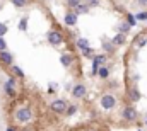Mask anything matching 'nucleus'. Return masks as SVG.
I'll list each match as a JSON object with an SVG mask.
<instances>
[{"label":"nucleus","instance_id":"obj_30","mask_svg":"<svg viewBox=\"0 0 147 131\" xmlns=\"http://www.w3.org/2000/svg\"><path fill=\"white\" fill-rule=\"evenodd\" d=\"M137 3H139L140 7H147V0H137Z\"/></svg>","mask_w":147,"mask_h":131},{"label":"nucleus","instance_id":"obj_8","mask_svg":"<svg viewBox=\"0 0 147 131\" xmlns=\"http://www.w3.org/2000/svg\"><path fill=\"white\" fill-rule=\"evenodd\" d=\"M0 61L3 63V65H14V55L12 53H9L7 49L5 51H0Z\"/></svg>","mask_w":147,"mask_h":131},{"label":"nucleus","instance_id":"obj_20","mask_svg":"<svg viewBox=\"0 0 147 131\" xmlns=\"http://www.w3.org/2000/svg\"><path fill=\"white\" fill-rule=\"evenodd\" d=\"M12 72H14V73H16V77H19V78H22V77H24V72H22L17 65H12Z\"/></svg>","mask_w":147,"mask_h":131},{"label":"nucleus","instance_id":"obj_34","mask_svg":"<svg viewBox=\"0 0 147 131\" xmlns=\"http://www.w3.org/2000/svg\"><path fill=\"white\" fill-rule=\"evenodd\" d=\"M22 131H31V130H26V128H24V130H22Z\"/></svg>","mask_w":147,"mask_h":131},{"label":"nucleus","instance_id":"obj_2","mask_svg":"<svg viewBox=\"0 0 147 131\" xmlns=\"http://www.w3.org/2000/svg\"><path fill=\"white\" fill-rule=\"evenodd\" d=\"M137 118H139V112H137V109H135L134 106L123 107V111H121V119H125V121H128V123H134V121H137Z\"/></svg>","mask_w":147,"mask_h":131},{"label":"nucleus","instance_id":"obj_24","mask_svg":"<svg viewBox=\"0 0 147 131\" xmlns=\"http://www.w3.org/2000/svg\"><path fill=\"white\" fill-rule=\"evenodd\" d=\"M77 112V106H69L67 107V116H74Z\"/></svg>","mask_w":147,"mask_h":131},{"label":"nucleus","instance_id":"obj_32","mask_svg":"<svg viewBox=\"0 0 147 131\" xmlns=\"http://www.w3.org/2000/svg\"><path fill=\"white\" fill-rule=\"evenodd\" d=\"M7 131H16L14 128H7Z\"/></svg>","mask_w":147,"mask_h":131},{"label":"nucleus","instance_id":"obj_11","mask_svg":"<svg viewBox=\"0 0 147 131\" xmlns=\"http://www.w3.org/2000/svg\"><path fill=\"white\" fill-rule=\"evenodd\" d=\"M128 97L132 102H137L139 99H140V92H139V89L137 87H132V89H128Z\"/></svg>","mask_w":147,"mask_h":131},{"label":"nucleus","instance_id":"obj_15","mask_svg":"<svg viewBox=\"0 0 147 131\" xmlns=\"http://www.w3.org/2000/svg\"><path fill=\"white\" fill-rule=\"evenodd\" d=\"M89 9H91V7H89L87 3H80V5L75 9V14H77V15H79V14H87V12H89Z\"/></svg>","mask_w":147,"mask_h":131},{"label":"nucleus","instance_id":"obj_35","mask_svg":"<svg viewBox=\"0 0 147 131\" xmlns=\"http://www.w3.org/2000/svg\"><path fill=\"white\" fill-rule=\"evenodd\" d=\"M86 2H89V0H86Z\"/></svg>","mask_w":147,"mask_h":131},{"label":"nucleus","instance_id":"obj_13","mask_svg":"<svg viewBox=\"0 0 147 131\" xmlns=\"http://www.w3.org/2000/svg\"><path fill=\"white\" fill-rule=\"evenodd\" d=\"M125 39H127V37H125V34L118 33L116 36H115V37H113V39H111V43H113L115 46H121V44L125 43Z\"/></svg>","mask_w":147,"mask_h":131},{"label":"nucleus","instance_id":"obj_17","mask_svg":"<svg viewBox=\"0 0 147 131\" xmlns=\"http://www.w3.org/2000/svg\"><path fill=\"white\" fill-rule=\"evenodd\" d=\"M115 48H116V46H115L111 41H105V43H103V49H105V51H108V53H113V51H115Z\"/></svg>","mask_w":147,"mask_h":131},{"label":"nucleus","instance_id":"obj_25","mask_svg":"<svg viewBox=\"0 0 147 131\" xmlns=\"http://www.w3.org/2000/svg\"><path fill=\"white\" fill-rule=\"evenodd\" d=\"M5 34H7V24L0 22V37H3Z\"/></svg>","mask_w":147,"mask_h":131},{"label":"nucleus","instance_id":"obj_33","mask_svg":"<svg viewBox=\"0 0 147 131\" xmlns=\"http://www.w3.org/2000/svg\"><path fill=\"white\" fill-rule=\"evenodd\" d=\"M2 7H3V3H0V10H2Z\"/></svg>","mask_w":147,"mask_h":131},{"label":"nucleus","instance_id":"obj_19","mask_svg":"<svg viewBox=\"0 0 147 131\" xmlns=\"http://www.w3.org/2000/svg\"><path fill=\"white\" fill-rule=\"evenodd\" d=\"M19 31H28V17H22L19 21Z\"/></svg>","mask_w":147,"mask_h":131},{"label":"nucleus","instance_id":"obj_6","mask_svg":"<svg viewBox=\"0 0 147 131\" xmlns=\"http://www.w3.org/2000/svg\"><path fill=\"white\" fill-rule=\"evenodd\" d=\"M46 39H48V43L53 44V46H60V44L63 43V37H62V34L58 33V31H50V33L46 34Z\"/></svg>","mask_w":147,"mask_h":131},{"label":"nucleus","instance_id":"obj_16","mask_svg":"<svg viewBox=\"0 0 147 131\" xmlns=\"http://www.w3.org/2000/svg\"><path fill=\"white\" fill-rule=\"evenodd\" d=\"M12 2V5L16 7V9H24L28 3H29V0H10Z\"/></svg>","mask_w":147,"mask_h":131},{"label":"nucleus","instance_id":"obj_22","mask_svg":"<svg viewBox=\"0 0 147 131\" xmlns=\"http://www.w3.org/2000/svg\"><path fill=\"white\" fill-rule=\"evenodd\" d=\"M80 5V0H67V7H70V9H77Z\"/></svg>","mask_w":147,"mask_h":131},{"label":"nucleus","instance_id":"obj_9","mask_svg":"<svg viewBox=\"0 0 147 131\" xmlns=\"http://www.w3.org/2000/svg\"><path fill=\"white\" fill-rule=\"evenodd\" d=\"M77 14L75 12H67L65 14V17H63V21H65V26H75L77 24Z\"/></svg>","mask_w":147,"mask_h":131},{"label":"nucleus","instance_id":"obj_36","mask_svg":"<svg viewBox=\"0 0 147 131\" xmlns=\"http://www.w3.org/2000/svg\"><path fill=\"white\" fill-rule=\"evenodd\" d=\"M91 131H92V130H91Z\"/></svg>","mask_w":147,"mask_h":131},{"label":"nucleus","instance_id":"obj_27","mask_svg":"<svg viewBox=\"0 0 147 131\" xmlns=\"http://www.w3.org/2000/svg\"><path fill=\"white\" fill-rule=\"evenodd\" d=\"M5 49H7V43L3 37H0V51H5Z\"/></svg>","mask_w":147,"mask_h":131},{"label":"nucleus","instance_id":"obj_23","mask_svg":"<svg viewBox=\"0 0 147 131\" xmlns=\"http://www.w3.org/2000/svg\"><path fill=\"white\" fill-rule=\"evenodd\" d=\"M135 19H137V21H147V12H139V14H135Z\"/></svg>","mask_w":147,"mask_h":131},{"label":"nucleus","instance_id":"obj_7","mask_svg":"<svg viewBox=\"0 0 147 131\" xmlns=\"http://www.w3.org/2000/svg\"><path fill=\"white\" fill-rule=\"evenodd\" d=\"M3 90H5V94H7V96H10V97H12V96H16V80H14L12 77L3 84Z\"/></svg>","mask_w":147,"mask_h":131},{"label":"nucleus","instance_id":"obj_10","mask_svg":"<svg viewBox=\"0 0 147 131\" xmlns=\"http://www.w3.org/2000/svg\"><path fill=\"white\" fill-rule=\"evenodd\" d=\"M60 63L65 66V68H70V66L74 65V56L69 55V53H63V55L60 56Z\"/></svg>","mask_w":147,"mask_h":131},{"label":"nucleus","instance_id":"obj_14","mask_svg":"<svg viewBox=\"0 0 147 131\" xmlns=\"http://www.w3.org/2000/svg\"><path fill=\"white\" fill-rule=\"evenodd\" d=\"M98 77L103 78V80H106V78L110 77V68H106V66H99V70H98Z\"/></svg>","mask_w":147,"mask_h":131},{"label":"nucleus","instance_id":"obj_1","mask_svg":"<svg viewBox=\"0 0 147 131\" xmlns=\"http://www.w3.org/2000/svg\"><path fill=\"white\" fill-rule=\"evenodd\" d=\"M14 119H16V123H19V124H26V123H29V121L33 119V111H31L29 107H19V109L14 112Z\"/></svg>","mask_w":147,"mask_h":131},{"label":"nucleus","instance_id":"obj_29","mask_svg":"<svg viewBox=\"0 0 147 131\" xmlns=\"http://www.w3.org/2000/svg\"><path fill=\"white\" fill-rule=\"evenodd\" d=\"M146 43H147V37H140V39H139V48H142Z\"/></svg>","mask_w":147,"mask_h":131},{"label":"nucleus","instance_id":"obj_5","mask_svg":"<svg viewBox=\"0 0 147 131\" xmlns=\"http://www.w3.org/2000/svg\"><path fill=\"white\" fill-rule=\"evenodd\" d=\"M70 92H72V97L74 99H82V97H86L87 89H86V85H84V84H75L72 89H70Z\"/></svg>","mask_w":147,"mask_h":131},{"label":"nucleus","instance_id":"obj_21","mask_svg":"<svg viewBox=\"0 0 147 131\" xmlns=\"http://www.w3.org/2000/svg\"><path fill=\"white\" fill-rule=\"evenodd\" d=\"M127 22H128V26H130V27H134V26L137 24V19H135V15L128 14V15H127Z\"/></svg>","mask_w":147,"mask_h":131},{"label":"nucleus","instance_id":"obj_12","mask_svg":"<svg viewBox=\"0 0 147 131\" xmlns=\"http://www.w3.org/2000/svg\"><path fill=\"white\" fill-rule=\"evenodd\" d=\"M77 48H79L80 51H86V49H89L91 46H89V41H87V39L79 37V39H77Z\"/></svg>","mask_w":147,"mask_h":131},{"label":"nucleus","instance_id":"obj_18","mask_svg":"<svg viewBox=\"0 0 147 131\" xmlns=\"http://www.w3.org/2000/svg\"><path fill=\"white\" fill-rule=\"evenodd\" d=\"M118 31L121 34H128V31H130V26H128V22H121L120 26H118Z\"/></svg>","mask_w":147,"mask_h":131},{"label":"nucleus","instance_id":"obj_28","mask_svg":"<svg viewBox=\"0 0 147 131\" xmlns=\"http://www.w3.org/2000/svg\"><path fill=\"white\" fill-rule=\"evenodd\" d=\"M87 5H89V7H98V5H99V0H89Z\"/></svg>","mask_w":147,"mask_h":131},{"label":"nucleus","instance_id":"obj_26","mask_svg":"<svg viewBox=\"0 0 147 131\" xmlns=\"http://www.w3.org/2000/svg\"><path fill=\"white\" fill-rule=\"evenodd\" d=\"M82 55H84V56H92V58H94V51H92V48H89V49L82 51Z\"/></svg>","mask_w":147,"mask_h":131},{"label":"nucleus","instance_id":"obj_3","mask_svg":"<svg viewBox=\"0 0 147 131\" xmlns=\"http://www.w3.org/2000/svg\"><path fill=\"white\" fill-rule=\"evenodd\" d=\"M99 104H101V107L105 109V111H111V109H115L116 107V97L115 96H111V94H105L103 97L99 99Z\"/></svg>","mask_w":147,"mask_h":131},{"label":"nucleus","instance_id":"obj_31","mask_svg":"<svg viewBox=\"0 0 147 131\" xmlns=\"http://www.w3.org/2000/svg\"><path fill=\"white\" fill-rule=\"evenodd\" d=\"M144 123H146V126H147V114H146V118H144Z\"/></svg>","mask_w":147,"mask_h":131},{"label":"nucleus","instance_id":"obj_4","mask_svg":"<svg viewBox=\"0 0 147 131\" xmlns=\"http://www.w3.org/2000/svg\"><path fill=\"white\" fill-rule=\"evenodd\" d=\"M67 107H69V102L63 100V99H57V100H53V102L50 104V109H51L53 112H57V114H63V112L67 111Z\"/></svg>","mask_w":147,"mask_h":131}]
</instances>
